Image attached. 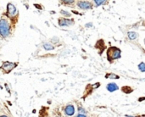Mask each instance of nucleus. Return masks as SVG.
Segmentation results:
<instances>
[{
  "label": "nucleus",
  "instance_id": "1",
  "mask_svg": "<svg viewBox=\"0 0 145 117\" xmlns=\"http://www.w3.org/2000/svg\"><path fill=\"white\" fill-rule=\"evenodd\" d=\"M121 49L116 48V47H110L108 51H107V56H108V60L109 62H112V60L119 58L121 57Z\"/></svg>",
  "mask_w": 145,
  "mask_h": 117
},
{
  "label": "nucleus",
  "instance_id": "2",
  "mask_svg": "<svg viewBox=\"0 0 145 117\" xmlns=\"http://www.w3.org/2000/svg\"><path fill=\"white\" fill-rule=\"evenodd\" d=\"M0 33L4 37H7L9 34V25L4 19L0 20Z\"/></svg>",
  "mask_w": 145,
  "mask_h": 117
},
{
  "label": "nucleus",
  "instance_id": "3",
  "mask_svg": "<svg viewBox=\"0 0 145 117\" xmlns=\"http://www.w3.org/2000/svg\"><path fill=\"white\" fill-rule=\"evenodd\" d=\"M16 64L14 63H11V62H4V65H2V69L4 71H5V72H10V71H12L13 69L16 66Z\"/></svg>",
  "mask_w": 145,
  "mask_h": 117
},
{
  "label": "nucleus",
  "instance_id": "4",
  "mask_svg": "<svg viewBox=\"0 0 145 117\" xmlns=\"http://www.w3.org/2000/svg\"><path fill=\"white\" fill-rule=\"evenodd\" d=\"M16 13V9L15 7L12 4H8L7 5V14L9 17L14 16V14Z\"/></svg>",
  "mask_w": 145,
  "mask_h": 117
},
{
  "label": "nucleus",
  "instance_id": "5",
  "mask_svg": "<svg viewBox=\"0 0 145 117\" xmlns=\"http://www.w3.org/2000/svg\"><path fill=\"white\" fill-rule=\"evenodd\" d=\"M78 6L82 9H88L92 8V4H91V3H89V2L83 1V2L78 3Z\"/></svg>",
  "mask_w": 145,
  "mask_h": 117
},
{
  "label": "nucleus",
  "instance_id": "6",
  "mask_svg": "<svg viewBox=\"0 0 145 117\" xmlns=\"http://www.w3.org/2000/svg\"><path fill=\"white\" fill-rule=\"evenodd\" d=\"M64 111H65V114L67 115H73L75 113V108L73 105H68L65 107Z\"/></svg>",
  "mask_w": 145,
  "mask_h": 117
},
{
  "label": "nucleus",
  "instance_id": "7",
  "mask_svg": "<svg viewBox=\"0 0 145 117\" xmlns=\"http://www.w3.org/2000/svg\"><path fill=\"white\" fill-rule=\"evenodd\" d=\"M73 24L72 20H67V19H61L59 20V26H70Z\"/></svg>",
  "mask_w": 145,
  "mask_h": 117
},
{
  "label": "nucleus",
  "instance_id": "8",
  "mask_svg": "<svg viewBox=\"0 0 145 117\" xmlns=\"http://www.w3.org/2000/svg\"><path fill=\"white\" fill-rule=\"evenodd\" d=\"M107 89H108V91H109V92L116 91L117 89H118V86H117L115 83H109V84H108V86H107Z\"/></svg>",
  "mask_w": 145,
  "mask_h": 117
},
{
  "label": "nucleus",
  "instance_id": "9",
  "mask_svg": "<svg viewBox=\"0 0 145 117\" xmlns=\"http://www.w3.org/2000/svg\"><path fill=\"white\" fill-rule=\"evenodd\" d=\"M137 36V34L136 32H128V37L130 39H131V40H133V39H136Z\"/></svg>",
  "mask_w": 145,
  "mask_h": 117
},
{
  "label": "nucleus",
  "instance_id": "10",
  "mask_svg": "<svg viewBox=\"0 0 145 117\" xmlns=\"http://www.w3.org/2000/svg\"><path fill=\"white\" fill-rule=\"evenodd\" d=\"M43 48L45 49V50H53V49H54V47L52 46L49 43H44L43 44Z\"/></svg>",
  "mask_w": 145,
  "mask_h": 117
},
{
  "label": "nucleus",
  "instance_id": "11",
  "mask_svg": "<svg viewBox=\"0 0 145 117\" xmlns=\"http://www.w3.org/2000/svg\"><path fill=\"white\" fill-rule=\"evenodd\" d=\"M122 91L124 92V93H131L132 90H131V87H122Z\"/></svg>",
  "mask_w": 145,
  "mask_h": 117
},
{
  "label": "nucleus",
  "instance_id": "12",
  "mask_svg": "<svg viewBox=\"0 0 145 117\" xmlns=\"http://www.w3.org/2000/svg\"><path fill=\"white\" fill-rule=\"evenodd\" d=\"M106 78H112V79H118L119 78V76L116 75H115V74H108V75H106Z\"/></svg>",
  "mask_w": 145,
  "mask_h": 117
},
{
  "label": "nucleus",
  "instance_id": "13",
  "mask_svg": "<svg viewBox=\"0 0 145 117\" xmlns=\"http://www.w3.org/2000/svg\"><path fill=\"white\" fill-rule=\"evenodd\" d=\"M138 68H139V70L141 71H143V72H145V64L143 62H142L140 65H138Z\"/></svg>",
  "mask_w": 145,
  "mask_h": 117
},
{
  "label": "nucleus",
  "instance_id": "14",
  "mask_svg": "<svg viewBox=\"0 0 145 117\" xmlns=\"http://www.w3.org/2000/svg\"><path fill=\"white\" fill-rule=\"evenodd\" d=\"M95 3H96L97 5H100V4H102L103 3H104L106 0H94Z\"/></svg>",
  "mask_w": 145,
  "mask_h": 117
},
{
  "label": "nucleus",
  "instance_id": "15",
  "mask_svg": "<svg viewBox=\"0 0 145 117\" xmlns=\"http://www.w3.org/2000/svg\"><path fill=\"white\" fill-rule=\"evenodd\" d=\"M62 1L64 4H72V3H74L75 0H62Z\"/></svg>",
  "mask_w": 145,
  "mask_h": 117
},
{
  "label": "nucleus",
  "instance_id": "16",
  "mask_svg": "<svg viewBox=\"0 0 145 117\" xmlns=\"http://www.w3.org/2000/svg\"><path fill=\"white\" fill-rule=\"evenodd\" d=\"M79 112H80V114H84V113H86V112H85L84 111V109H81V108H79Z\"/></svg>",
  "mask_w": 145,
  "mask_h": 117
},
{
  "label": "nucleus",
  "instance_id": "17",
  "mask_svg": "<svg viewBox=\"0 0 145 117\" xmlns=\"http://www.w3.org/2000/svg\"><path fill=\"white\" fill-rule=\"evenodd\" d=\"M60 13L61 14H66V15H68V16H71V14H69V13H67V12H64V11H60Z\"/></svg>",
  "mask_w": 145,
  "mask_h": 117
},
{
  "label": "nucleus",
  "instance_id": "18",
  "mask_svg": "<svg viewBox=\"0 0 145 117\" xmlns=\"http://www.w3.org/2000/svg\"><path fill=\"white\" fill-rule=\"evenodd\" d=\"M77 117H86V115H82V114H79V115H77Z\"/></svg>",
  "mask_w": 145,
  "mask_h": 117
},
{
  "label": "nucleus",
  "instance_id": "19",
  "mask_svg": "<svg viewBox=\"0 0 145 117\" xmlns=\"http://www.w3.org/2000/svg\"><path fill=\"white\" fill-rule=\"evenodd\" d=\"M1 117H8V116H6V115H2Z\"/></svg>",
  "mask_w": 145,
  "mask_h": 117
}]
</instances>
